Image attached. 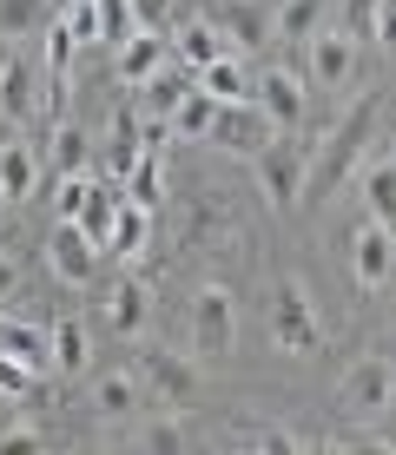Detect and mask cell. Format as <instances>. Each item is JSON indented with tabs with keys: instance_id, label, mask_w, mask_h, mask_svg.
<instances>
[{
	"instance_id": "36",
	"label": "cell",
	"mask_w": 396,
	"mask_h": 455,
	"mask_svg": "<svg viewBox=\"0 0 396 455\" xmlns=\"http://www.w3.org/2000/svg\"><path fill=\"white\" fill-rule=\"evenodd\" d=\"M133 20L139 34H158V27H172V0H133Z\"/></svg>"
},
{
	"instance_id": "23",
	"label": "cell",
	"mask_w": 396,
	"mask_h": 455,
	"mask_svg": "<svg viewBox=\"0 0 396 455\" xmlns=\"http://www.w3.org/2000/svg\"><path fill=\"white\" fill-rule=\"evenodd\" d=\"M212 113H218V100L192 86L179 106H172V119H166V125H172V139H205V132H212Z\"/></svg>"
},
{
	"instance_id": "4",
	"label": "cell",
	"mask_w": 396,
	"mask_h": 455,
	"mask_svg": "<svg viewBox=\"0 0 396 455\" xmlns=\"http://www.w3.org/2000/svg\"><path fill=\"white\" fill-rule=\"evenodd\" d=\"M192 350L198 356H231L238 350V297L225 284L192 291Z\"/></svg>"
},
{
	"instance_id": "26",
	"label": "cell",
	"mask_w": 396,
	"mask_h": 455,
	"mask_svg": "<svg viewBox=\"0 0 396 455\" xmlns=\"http://www.w3.org/2000/svg\"><path fill=\"white\" fill-rule=\"evenodd\" d=\"M46 20H53V13H46V0H0V34H7V40L40 34Z\"/></svg>"
},
{
	"instance_id": "34",
	"label": "cell",
	"mask_w": 396,
	"mask_h": 455,
	"mask_svg": "<svg viewBox=\"0 0 396 455\" xmlns=\"http://www.w3.org/2000/svg\"><path fill=\"white\" fill-rule=\"evenodd\" d=\"M60 27H67L73 40H100V13H93V0H67V13H53Z\"/></svg>"
},
{
	"instance_id": "29",
	"label": "cell",
	"mask_w": 396,
	"mask_h": 455,
	"mask_svg": "<svg viewBox=\"0 0 396 455\" xmlns=\"http://www.w3.org/2000/svg\"><path fill=\"white\" fill-rule=\"evenodd\" d=\"M139 376H146L158 396H185V389H192V370H185L179 356H139Z\"/></svg>"
},
{
	"instance_id": "15",
	"label": "cell",
	"mask_w": 396,
	"mask_h": 455,
	"mask_svg": "<svg viewBox=\"0 0 396 455\" xmlns=\"http://www.w3.org/2000/svg\"><path fill=\"white\" fill-rule=\"evenodd\" d=\"M146 403V376L139 370H100L93 376V410L100 416H133Z\"/></svg>"
},
{
	"instance_id": "17",
	"label": "cell",
	"mask_w": 396,
	"mask_h": 455,
	"mask_svg": "<svg viewBox=\"0 0 396 455\" xmlns=\"http://www.w3.org/2000/svg\"><path fill=\"white\" fill-rule=\"evenodd\" d=\"M0 350H7V356H20V363H34V370H53V337H46L40 323L0 317Z\"/></svg>"
},
{
	"instance_id": "24",
	"label": "cell",
	"mask_w": 396,
	"mask_h": 455,
	"mask_svg": "<svg viewBox=\"0 0 396 455\" xmlns=\"http://www.w3.org/2000/svg\"><path fill=\"white\" fill-rule=\"evenodd\" d=\"M93 198H100V179H93V172H60V185H53V212L60 218H86V205Z\"/></svg>"
},
{
	"instance_id": "2",
	"label": "cell",
	"mask_w": 396,
	"mask_h": 455,
	"mask_svg": "<svg viewBox=\"0 0 396 455\" xmlns=\"http://www.w3.org/2000/svg\"><path fill=\"white\" fill-rule=\"evenodd\" d=\"M311 159L317 152L304 146V139H271L264 152H251V165H258V192L271 198V205H304V192H311Z\"/></svg>"
},
{
	"instance_id": "38",
	"label": "cell",
	"mask_w": 396,
	"mask_h": 455,
	"mask_svg": "<svg viewBox=\"0 0 396 455\" xmlns=\"http://www.w3.org/2000/svg\"><path fill=\"white\" fill-rule=\"evenodd\" d=\"M370 40L396 46V0H376V13H370Z\"/></svg>"
},
{
	"instance_id": "28",
	"label": "cell",
	"mask_w": 396,
	"mask_h": 455,
	"mask_svg": "<svg viewBox=\"0 0 396 455\" xmlns=\"http://www.w3.org/2000/svg\"><path fill=\"white\" fill-rule=\"evenodd\" d=\"M133 205H158V192H166V172H158V152H139V165L125 172V185H119Z\"/></svg>"
},
{
	"instance_id": "39",
	"label": "cell",
	"mask_w": 396,
	"mask_h": 455,
	"mask_svg": "<svg viewBox=\"0 0 396 455\" xmlns=\"http://www.w3.org/2000/svg\"><path fill=\"white\" fill-rule=\"evenodd\" d=\"M370 13H376V0H343V27L357 40H370Z\"/></svg>"
},
{
	"instance_id": "41",
	"label": "cell",
	"mask_w": 396,
	"mask_h": 455,
	"mask_svg": "<svg viewBox=\"0 0 396 455\" xmlns=\"http://www.w3.org/2000/svg\"><path fill=\"white\" fill-rule=\"evenodd\" d=\"M0 205H7V198H0Z\"/></svg>"
},
{
	"instance_id": "40",
	"label": "cell",
	"mask_w": 396,
	"mask_h": 455,
	"mask_svg": "<svg viewBox=\"0 0 396 455\" xmlns=\"http://www.w3.org/2000/svg\"><path fill=\"white\" fill-rule=\"evenodd\" d=\"M13 291H20V271H13V258H7V251H0V310L13 304Z\"/></svg>"
},
{
	"instance_id": "33",
	"label": "cell",
	"mask_w": 396,
	"mask_h": 455,
	"mask_svg": "<svg viewBox=\"0 0 396 455\" xmlns=\"http://www.w3.org/2000/svg\"><path fill=\"white\" fill-rule=\"evenodd\" d=\"M34 376H40L34 363H20V356L0 350V396H7V403H13V396H27V389H34Z\"/></svg>"
},
{
	"instance_id": "9",
	"label": "cell",
	"mask_w": 396,
	"mask_h": 455,
	"mask_svg": "<svg viewBox=\"0 0 396 455\" xmlns=\"http://www.w3.org/2000/svg\"><path fill=\"white\" fill-rule=\"evenodd\" d=\"M351 277L363 291H384L396 277V231L384 225V218H370V225H357L351 238Z\"/></svg>"
},
{
	"instance_id": "11",
	"label": "cell",
	"mask_w": 396,
	"mask_h": 455,
	"mask_svg": "<svg viewBox=\"0 0 396 455\" xmlns=\"http://www.w3.org/2000/svg\"><path fill=\"white\" fill-rule=\"evenodd\" d=\"M205 20L225 34L231 53H251V46L271 40V7H264V0H225V7H212Z\"/></svg>"
},
{
	"instance_id": "31",
	"label": "cell",
	"mask_w": 396,
	"mask_h": 455,
	"mask_svg": "<svg viewBox=\"0 0 396 455\" xmlns=\"http://www.w3.org/2000/svg\"><path fill=\"white\" fill-rule=\"evenodd\" d=\"M93 13H100V40H113V46H125V40L139 34L133 0H93Z\"/></svg>"
},
{
	"instance_id": "10",
	"label": "cell",
	"mask_w": 396,
	"mask_h": 455,
	"mask_svg": "<svg viewBox=\"0 0 396 455\" xmlns=\"http://www.w3.org/2000/svg\"><path fill=\"white\" fill-rule=\"evenodd\" d=\"M251 100L271 113L278 132H291L297 119H304V106H311V92H304V73L297 67H264L258 80H251Z\"/></svg>"
},
{
	"instance_id": "25",
	"label": "cell",
	"mask_w": 396,
	"mask_h": 455,
	"mask_svg": "<svg viewBox=\"0 0 396 455\" xmlns=\"http://www.w3.org/2000/svg\"><path fill=\"white\" fill-rule=\"evenodd\" d=\"M86 159H93V139H86V125L60 119V125H53V165H60V172H86Z\"/></svg>"
},
{
	"instance_id": "14",
	"label": "cell",
	"mask_w": 396,
	"mask_h": 455,
	"mask_svg": "<svg viewBox=\"0 0 396 455\" xmlns=\"http://www.w3.org/2000/svg\"><path fill=\"white\" fill-rule=\"evenodd\" d=\"M34 185H40V146H27V139H7L0 146V198H34Z\"/></svg>"
},
{
	"instance_id": "6",
	"label": "cell",
	"mask_w": 396,
	"mask_h": 455,
	"mask_svg": "<svg viewBox=\"0 0 396 455\" xmlns=\"http://www.w3.org/2000/svg\"><path fill=\"white\" fill-rule=\"evenodd\" d=\"M304 67L317 86H351L357 67H363V46L351 27H317V34L304 40Z\"/></svg>"
},
{
	"instance_id": "8",
	"label": "cell",
	"mask_w": 396,
	"mask_h": 455,
	"mask_svg": "<svg viewBox=\"0 0 396 455\" xmlns=\"http://www.w3.org/2000/svg\"><path fill=\"white\" fill-rule=\"evenodd\" d=\"M46 271L60 277V284H93V271H100V244L86 238V231L73 225V218H60L53 238H46Z\"/></svg>"
},
{
	"instance_id": "30",
	"label": "cell",
	"mask_w": 396,
	"mask_h": 455,
	"mask_svg": "<svg viewBox=\"0 0 396 455\" xmlns=\"http://www.w3.org/2000/svg\"><path fill=\"white\" fill-rule=\"evenodd\" d=\"M317 7H324V0H284L271 13V34L278 40H311L317 34Z\"/></svg>"
},
{
	"instance_id": "1",
	"label": "cell",
	"mask_w": 396,
	"mask_h": 455,
	"mask_svg": "<svg viewBox=\"0 0 396 455\" xmlns=\"http://www.w3.org/2000/svg\"><path fill=\"white\" fill-rule=\"evenodd\" d=\"M271 343L284 356H317L324 350V317H317L304 277H278V291H271Z\"/></svg>"
},
{
	"instance_id": "21",
	"label": "cell",
	"mask_w": 396,
	"mask_h": 455,
	"mask_svg": "<svg viewBox=\"0 0 396 455\" xmlns=\"http://www.w3.org/2000/svg\"><path fill=\"white\" fill-rule=\"evenodd\" d=\"M152 238V205H133V198H119V218H113V238L106 251H119V258H139Z\"/></svg>"
},
{
	"instance_id": "20",
	"label": "cell",
	"mask_w": 396,
	"mask_h": 455,
	"mask_svg": "<svg viewBox=\"0 0 396 455\" xmlns=\"http://www.w3.org/2000/svg\"><path fill=\"white\" fill-rule=\"evenodd\" d=\"M158 67H166V40H158V34H133V40L119 46V86L152 80Z\"/></svg>"
},
{
	"instance_id": "19",
	"label": "cell",
	"mask_w": 396,
	"mask_h": 455,
	"mask_svg": "<svg viewBox=\"0 0 396 455\" xmlns=\"http://www.w3.org/2000/svg\"><path fill=\"white\" fill-rule=\"evenodd\" d=\"M133 92H139V113H146V119H172V106L192 92V80H185V73H172V67H158L152 80H139Z\"/></svg>"
},
{
	"instance_id": "37",
	"label": "cell",
	"mask_w": 396,
	"mask_h": 455,
	"mask_svg": "<svg viewBox=\"0 0 396 455\" xmlns=\"http://www.w3.org/2000/svg\"><path fill=\"white\" fill-rule=\"evenodd\" d=\"M258 449H271V455H304L311 443L297 429H258Z\"/></svg>"
},
{
	"instance_id": "7",
	"label": "cell",
	"mask_w": 396,
	"mask_h": 455,
	"mask_svg": "<svg viewBox=\"0 0 396 455\" xmlns=\"http://www.w3.org/2000/svg\"><path fill=\"white\" fill-rule=\"evenodd\" d=\"M46 113V92H40V67L27 53H0V119L27 125Z\"/></svg>"
},
{
	"instance_id": "5",
	"label": "cell",
	"mask_w": 396,
	"mask_h": 455,
	"mask_svg": "<svg viewBox=\"0 0 396 455\" xmlns=\"http://www.w3.org/2000/svg\"><path fill=\"white\" fill-rule=\"evenodd\" d=\"M212 146H225V152H238V159H251V152H264L278 139V125H271V113H264L258 100H231V106H218L212 113Z\"/></svg>"
},
{
	"instance_id": "35",
	"label": "cell",
	"mask_w": 396,
	"mask_h": 455,
	"mask_svg": "<svg viewBox=\"0 0 396 455\" xmlns=\"http://www.w3.org/2000/svg\"><path fill=\"white\" fill-rule=\"evenodd\" d=\"M185 443V429L172 416H158V422H146V429H139V449H179Z\"/></svg>"
},
{
	"instance_id": "22",
	"label": "cell",
	"mask_w": 396,
	"mask_h": 455,
	"mask_svg": "<svg viewBox=\"0 0 396 455\" xmlns=\"http://www.w3.org/2000/svg\"><path fill=\"white\" fill-rule=\"evenodd\" d=\"M172 53H179V60H185V67H192V73H198V67H212V60H218V53H231V46H225V34H218V27H212V20H185V34H179V40H172Z\"/></svg>"
},
{
	"instance_id": "3",
	"label": "cell",
	"mask_w": 396,
	"mask_h": 455,
	"mask_svg": "<svg viewBox=\"0 0 396 455\" xmlns=\"http://www.w3.org/2000/svg\"><path fill=\"white\" fill-rule=\"evenodd\" d=\"M337 410L351 422H376V416L396 410V363H390V356H357V363L343 370Z\"/></svg>"
},
{
	"instance_id": "16",
	"label": "cell",
	"mask_w": 396,
	"mask_h": 455,
	"mask_svg": "<svg viewBox=\"0 0 396 455\" xmlns=\"http://www.w3.org/2000/svg\"><path fill=\"white\" fill-rule=\"evenodd\" d=\"M192 86H198V92H212L218 106H231V100H251V73L238 67V53H218L212 67H198V73H192Z\"/></svg>"
},
{
	"instance_id": "18",
	"label": "cell",
	"mask_w": 396,
	"mask_h": 455,
	"mask_svg": "<svg viewBox=\"0 0 396 455\" xmlns=\"http://www.w3.org/2000/svg\"><path fill=\"white\" fill-rule=\"evenodd\" d=\"M46 337H53V370H60V376H79V370L93 363V331H86L79 317H60Z\"/></svg>"
},
{
	"instance_id": "13",
	"label": "cell",
	"mask_w": 396,
	"mask_h": 455,
	"mask_svg": "<svg viewBox=\"0 0 396 455\" xmlns=\"http://www.w3.org/2000/svg\"><path fill=\"white\" fill-rule=\"evenodd\" d=\"M363 132H370V106H357V113H351V119L337 125V132L324 139V159H311V179H317V185H337L343 172H351V159H357Z\"/></svg>"
},
{
	"instance_id": "12",
	"label": "cell",
	"mask_w": 396,
	"mask_h": 455,
	"mask_svg": "<svg viewBox=\"0 0 396 455\" xmlns=\"http://www.w3.org/2000/svg\"><path fill=\"white\" fill-rule=\"evenodd\" d=\"M106 323H113L119 337H139L152 323V284L139 271H119L113 284H106Z\"/></svg>"
},
{
	"instance_id": "27",
	"label": "cell",
	"mask_w": 396,
	"mask_h": 455,
	"mask_svg": "<svg viewBox=\"0 0 396 455\" xmlns=\"http://www.w3.org/2000/svg\"><path fill=\"white\" fill-rule=\"evenodd\" d=\"M363 198H370V212L384 218V225L396 231V165H384L376 159L370 172H363Z\"/></svg>"
},
{
	"instance_id": "32",
	"label": "cell",
	"mask_w": 396,
	"mask_h": 455,
	"mask_svg": "<svg viewBox=\"0 0 396 455\" xmlns=\"http://www.w3.org/2000/svg\"><path fill=\"white\" fill-rule=\"evenodd\" d=\"M46 443H53V435H46L40 422H7V429H0V455H34Z\"/></svg>"
}]
</instances>
